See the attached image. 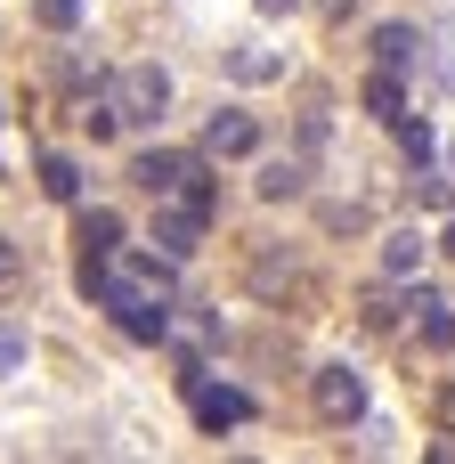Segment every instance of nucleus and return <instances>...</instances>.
I'll return each mask as SVG.
<instances>
[{
	"label": "nucleus",
	"instance_id": "nucleus-10",
	"mask_svg": "<svg viewBox=\"0 0 455 464\" xmlns=\"http://www.w3.org/2000/svg\"><path fill=\"white\" fill-rule=\"evenodd\" d=\"M407 310H423V343H431V351H448V343H455V302H448V294L415 285V294H407Z\"/></svg>",
	"mask_w": 455,
	"mask_h": 464
},
{
	"label": "nucleus",
	"instance_id": "nucleus-23",
	"mask_svg": "<svg viewBox=\"0 0 455 464\" xmlns=\"http://www.w3.org/2000/svg\"><path fill=\"white\" fill-rule=\"evenodd\" d=\"M261 8H269V16H285V8H301V0H261Z\"/></svg>",
	"mask_w": 455,
	"mask_h": 464
},
{
	"label": "nucleus",
	"instance_id": "nucleus-11",
	"mask_svg": "<svg viewBox=\"0 0 455 464\" xmlns=\"http://www.w3.org/2000/svg\"><path fill=\"white\" fill-rule=\"evenodd\" d=\"M171 343H179V359H187V367H195V359H204V351H212V343H228V326H220V318H212V310H195V318H187V326H179V318H171Z\"/></svg>",
	"mask_w": 455,
	"mask_h": 464
},
{
	"label": "nucleus",
	"instance_id": "nucleus-3",
	"mask_svg": "<svg viewBox=\"0 0 455 464\" xmlns=\"http://www.w3.org/2000/svg\"><path fill=\"white\" fill-rule=\"evenodd\" d=\"M204 228H212L204 204H187V196H155V237H147V245H163L171 261H195V253H204Z\"/></svg>",
	"mask_w": 455,
	"mask_h": 464
},
{
	"label": "nucleus",
	"instance_id": "nucleus-4",
	"mask_svg": "<svg viewBox=\"0 0 455 464\" xmlns=\"http://www.w3.org/2000/svg\"><path fill=\"white\" fill-rule=\"evenodd\" d=\"M187 408H195V424H204V432H236V424H252V392L212 383L204 367H187Z\"/></svg>",
	"mask_w": 455,
	"mask_h": 464
},
{
	"label": "nucleus",
	"instance_id": "nucleus-9",
	"mask_svg": "<svg viewBox=\"0 0 455 464\" xmlns=\"http://www.w3.org/2000/svg\"><path fill=\"white\" fill-rule=\"evenodd\" d=\"M73 245H81V253H122V212H106V204H81V220H73Z\"/></svg>",
	"mask_w": 455,
	"mask_h": 464
},
{
	"label": "nucleus",
	"instance_id": "nucleus-17",
	"mask_svg": "<svg viewBox=\"0 0 455 464\" xmlns=\"http://www.w3.org/2000/svg\"><path fill=\"white\" fill-rule=\"evenodd\" d=\"M24 367V318H0V375Z\"/></svg>",
	"mask_w": 455,
	"mask_h": 464
},
{
	"label": "nucleus",
	"instance_id": "nucleus-14",
	"mask_svg": "<svg viewBox=\"0 0 455 464\" xmlns=\"http://www.w3.org/2000/svg\"><path fill=\"white\" fill-rule=\"evenodd\" d=\"M415 269H423V237H415V228H399V237L383 245V277H415Z\"/></svg>",
	"mask_w": 455,
	"mask_h": 464
},
{
	"label": "nucleus",
	"instance_id": "nucleus-20",
	"mask_svg": "<svg viewBox=\"0 0 455 464\" xmlns=\"http://www.w3.org/2000/svg\"><path fill=\"white\" fill-rule=\"evenodd\" d=\"M431 424H440V432H448V440H455V375H448V383H440V392H431Z\"/></svg>",
	"mask_w": 455,
	"mask_h": 464
},
{
	"label": "nucleus",
	"instance_id": "nucleus-7",
	"mask_svg": "<svg viewBox=\"0 0 455 464\" xmlns=\"http://www.w3.org/2000/svg\"><path fill=\"white\" fill-rule=\"evenodd\" d=\"M301 188H309V163H301V155H269V163L252 171V196H261V204H293Z\"/></svg>",
	"mask_w": 455,
	"mask_h": 464
},
{
	"label": "nucleus",
	"instance_id": "nucleus-13",
	"mask_svg": "<svg viewBox=\"0 0 455 464\" xmlns=\"http://www.w3.org/2000/svg\"><path fill=\"white\" fill-rule=\"evenodd\" d=\"M366 114H383V122H399V114H407V90H399V73H391V65H374V73H366Z\"/></svg>",
	"mask_w": 455,
	"mask_h": 464
},
{
	"label": "nucleus",
	"instance_id": "nucleus-2",
	"mask_svg": "<svg viewBox=\"0 0 455 464\" xmlns=\"http://www.w3.org/2000/svg\"><path fill=\"white\" fill-rule=\"evenodd\" d=\"M195 171H212L204 155H187V147H147V155H130V188L155 204V196H179V188H195Z\"/></svg>",
	"mask_w": 455,
	"mask_h": 464
},
{
	"label": "nucleus",
	"instance_id": "nucleus-8",
	"mask_svg": "<svg viewBox=\"0 0 455 464\" xmlns=\"http://www.w3.org/2000/svg\"><path fill=\"white\" fill-rule=\"evenodd\" d=\"M423 49H431V41H423L415 24H383V33H374V65H391V73L423 65Z\"/></svg>",
	"mask_w": 455,
	"mask_h": 464
},
{
	"label": "nucleus",
	"instance_id": "nucleus-1",
	"mask_svg": "<svg viewBox=\"0 0 455 464\" xmlns=\"http://www.w3.org/2000/svg\"><path fill=\"white\" fill-rule=\"evenodd\" d=\"M106 98L122 106V122H130V130H147V122H163V106H171V73H163L155 57L114 65V73H106Z\"/></svg>",
	"mask_w": 455,
	"mask_h": 464
},
{
	"label": "nucleus",
	"instance_id": "nucleus-12",
	"mask_svg": "<svg viewBox=\"0 0 455 464\" xmlns=\"http://www.w3.org/2000/svg\"><path fill=\"white\" fill-rule=\"evenodd\" d=\"M41 196L49 204H81V163L73 155H41Z\"/></svg>",
	"mask_w": 455,
	"mask_h": 464
},
{
	"label": "nucleus",
	"instance_id": "nucleus-6",
	"mask_svg": "<svg viewBox=\"0 0 455 464\" xmlns=\"http://www.w3.org/2000/svg\"><path fill=\"white\" fill-rule=\"evenodd\" d=\"M204 155H228V163H236V155H261V122H252L244 106H220V114L204 122Z\"/></svg>",
	"mask_w": 455,
	"mask_h": 464
},
{
	"label": "nucleus",
	"instance_id": "nucleus-22",
	"mask_svg": "<svg viewBox=\"0 0 455 464\" xmlns=\"http://www.w3.org/2000/svg\"><path fill=\"white\" fill-rule=\"evenodd\" d=\"M16 277H24V253H16V245L0 237V285H16Z\"/></svg>",
	"mask_w": 455,
	"mask_h": 464
},
{
	"label": "nucleus",
	"instance_id": "nucleus-18",
	"mask_svg": "<svg viewBox=\"0 0 455 464\" xmlns=\"http://www.w3.org/2000/svg\"><path fill=\"white\" fill-rule=\"evenodd\" d=\"M415 204H431V212H455V179L423 171V179H415Z\"/></svg>",
	"mask_w": 455,
	"mask_h": 464
},
{
	"label": "nucleus",
	"instance_id": "nucleus-15",
	"mask_svg": "<svg viewBox=\"0 0 455 464\" xmlns=\"http://www.w3.org/2000/svg\"><path fill=\"white\" fill-rule=\"evenodd\" d=\"M228 73H236V82H269V73H277V57H269L261 41H236V49H228Z\"/></svg>",
	"mask_w": 455,
	"mask_h": 464
},
{
	"label": "nucleus",
	"instance_id": "nucleus-19",
	"mask_svg": "<svg viewBox=\"0 0 455 464\" xmlns=\"http://www.w3.org/2000/svg\"><path fill=\"white\" fill-rule=\"evenodd\" d=\"M41 24H49V33H73V24H81V0H41Z\"/></svg>",
	"mask_w": 455,
	"mask_h": 464
},
{
	"label": "nucleus",
	"instance_id": "nucleus-21",
	"mask_svg": "<svg viewBox=\"0 0 455 464\" xmlns=\"http://www.w3.org/2000/svg\"><path fill=\"white\" fill-rule=\"evenodd\" d=\"M366 326H374V334L399 326V302H391V294H366Z\"/></svg>",
	"mask_w": 455,
	"mask_h": 464
},
{
	"label": "nucleus",
	"instance_id": "nucleus-24",
	"mask_svg": "<svg viewBox=\"0 0 455 464\" xmlns=\"http://www.w3.org/2000/svg\"><path fill=\"white\" fill-rule=\"evenodd\" d=\"M440 253H448V261H455V220H448V237H440Z\"/></svg>",
	"mask_w": 455,
	"mask_h": 464
},
{
	"label": "nucleus",
	"instance_id": "nucleus-16",
	"mask_svg": "<svg viewBox=\"0 0 455 464\" xmlns=\"http://www.w3.org/2000/svg\"><path fill=\"white\" fill-rule=\"evenodd\" d=\"M391 130H399V147H407L415 163H431V147H440V139H431V122H415V114H399Z\"/></svg>",
	"mask_w": 455,
	"mask_h": 464
},
{
	"label": "nucleus",
	"instance_id": "nucleus-5",
	"mask_svg": "<svg viewBox=\"0 0 455 464\" xmlns=\"http://www.w3.org/2000/svg\"><path fill=\"white\" fill-rule=\"evenodd\" d=\"M309 400H318V416H326V424H366V375H358V367H342V359L309 375Z\"/></svg>",
	"mask_w": 455,
	"mask_h": 464
}]
</instances>
